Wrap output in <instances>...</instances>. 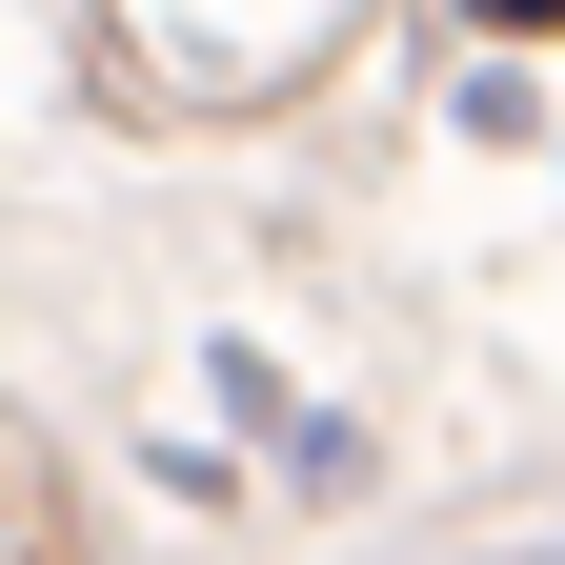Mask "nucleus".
I'll use <instances>...</instances> for the list:
<instances>
[{
    "label": "nucleus",
    "instance_id": "1",
    "mask_svg": "<svg viewBox=\"0 0 565 565\" xmlns=\"http://www.w3.org/2000/svg\"><path fill=\"white\" fill-rule=\"evenodd\" d=\"M465 21H505V41H525V21H565V0H465Z\"/></svg>",
    "mask_w": 565,
    "mask_h": 565
}]
</instances>
